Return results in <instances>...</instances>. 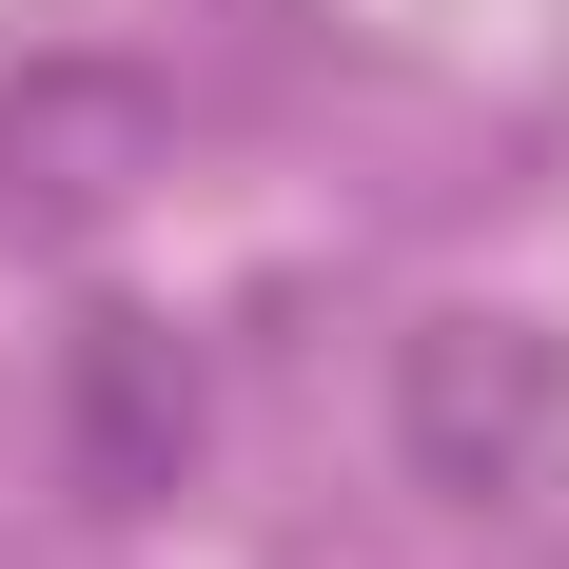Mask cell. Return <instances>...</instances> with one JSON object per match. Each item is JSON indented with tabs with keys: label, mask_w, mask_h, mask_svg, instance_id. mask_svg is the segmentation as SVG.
<instances>
[{
	"label": "cell",
	"mask_w": 569,
	"mask_h": 569,
	"mask_svg": "<svg viewBox=\"0 0 569 569\" xmlns=\"http://www.w3.org/2000/svg\"><path fill=\"white\" fill-rule=\"evenodd\" d=\"M412 471L432 491H550L569 471V353L550 335H412Z\"/></svg>",
	"instance_id": "cell-1"
}]
</instances>
